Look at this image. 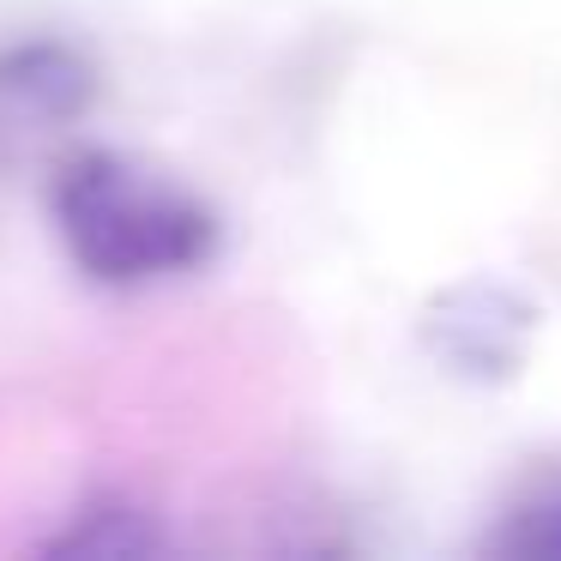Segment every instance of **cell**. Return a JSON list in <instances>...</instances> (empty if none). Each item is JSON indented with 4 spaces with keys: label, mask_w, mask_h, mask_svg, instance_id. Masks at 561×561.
Masks as SVG:
<instances>
[{
    "label": "cell",
    "mask_w": 561,
    "mask_h": 561,
    "mask_svg": "<svg viewBox=\"0 0 561 561\" xmlns=\"http://www.w3.org/2000/svg\"><path fill=\"white\" fill-rule=\"evenodd\" d=\"M151 543H158V531L146 525V513L122 507V501H98L67 531H55V549H91V556H134Z\"/></svg>",
    "instance_id": "obj_2"
},
{
    "label": "cell",
    "mask_w": 561,
    "mask_h": 561,
    "mask_svg": "<svg viewBox=\"0 0 561 561\" xmlns=\"http://www.w3.org/2000/svg\"><path fill=\"white\" fill-rule=\"evenodd\" d=\"M55 230L85 278L134 290L175 272H194L211 254V211L170 175L115 151H85L55 175Z\"/></svg>",
    "instance_id": "obj_1"
},
{
    "label": "cell",
    "mask_w": 561,
    "mask_h": 561,
    "mask_svg": "<svg viewBox=\"0 0 561 561\" xmlns=\"http://www.w3.org/2000/svg\"><path fill=\"white\" fill-rule=\"evenodd\" d=\"M507 556H531V561H561V477H549V483H537L531 495L519 501V507L507 513V525H501L495 537Z\"/></svg>",
    "instance_id": "obj_3"
}]
</instances>
